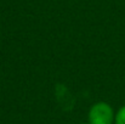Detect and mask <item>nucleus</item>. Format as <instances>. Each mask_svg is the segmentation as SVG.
I'll list each match as a JSON object with an SVG mask.
<instances>
[{
	"label": "nucleus",
	"mask_w": 125,
	"mask_h": 124,
	"mask_svg": "<svg viewBox=\"0 0 125 124\" xmlns=\"http://www.w3.org/2000/svg\"><path fill=\"white\" fill-rule=\"evenodd\" d=\"M115 111L106 101L95 102L87 112L89 124H114Z\"/></svg>",
	"instance_id": "f257e3e1"
},
{
	"label": "nucleus",
	"mask_w": 125,
	"mask_h": 124,
	"mask_svg": "<svg viewBox=\"0 0 125 124\" xmlns=\"http://www.w3.org/2000/svg\"><path fill=\"white\" fill-rule=\"evenodd\" d=\"M80 124H89V123H87V122H86V123H80Z\"/></svg>",
	"instance_id": "7ed1b4c3"
},
{
	"label": "nucleus",
	"mask_w": 125,
	"mask_h": 124,
	"mask_svg": "<svg viewBox=\"0 0 125 124\" xmlns=\"http://www.w3.org/2000/svg\"><path fill=\"white\" fill-rule=\"evenodd\" d=\"M114 124H125V105L119 107L118 111L115 112Z\"/></svg>",
	"instance_id": "f03ea898"
}]
</instances>
